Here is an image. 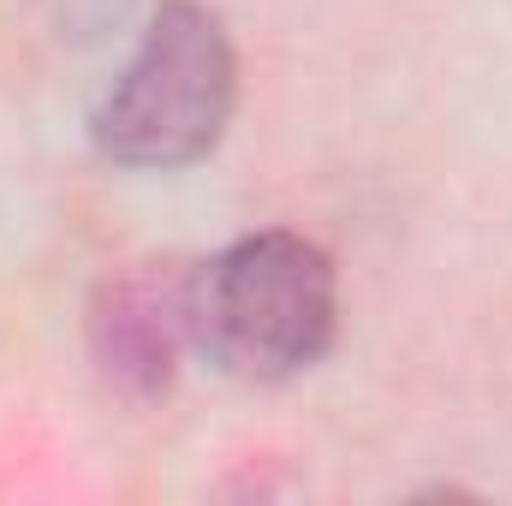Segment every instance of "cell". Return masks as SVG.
Segmentation results:
<instances>
[{
	"label": "cell",
	"mask_w": 512,
	"mask_h": 506,
	"mask_svg": "<svg viewBox=\"0 0 512 506\" xmlns=\"http://www.w3.org/2000/svg\"><path fill=\"white\" fill-rule=\"evenodd\" d=\"M239 108V48L215 6L161 0L96 102L90 137L131 173H179L221 149Z\"/></svg>",
	"instance_id": "2"
},
{
	"label": "cell",
	"mask_w": 512,
	"mask_h": 506,
	"mask_svg": "<svg viewBox=\"0 0 512 506\" xmlns=\"http://www.w3.org/2000/svg\"><path fill=\"white\" fill-rule=\"evenodd\" d=\"M191 346V310L185 280L161 274H120L96 292L90 310V352L102 376L131 399H155L173 387L179 352Z\"/></svg>",
	"instance_id": "3"
},
{
	"label": "cell",
	"mask_w": 512,
	"mask_h": 506,
	"mask_svg": "<svg viewBox=\"0 0 512 506\" xmlns=\"http://www.w3.org/2000/svg\"><path fill=\"white\" fill-rule=\"evenodd\" d=\"M191 346L239 381H292L340 334L334 256L292 227H262L185 274Z\"/></svg>",
	"instance_id": "1"
}]
</instances>
